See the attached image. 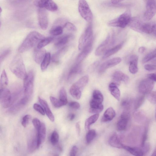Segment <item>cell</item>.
I'll return each instance as SVG.
<instances>
[{
  "instance_id": "cell-1",
  "label": "cell",
  "mask_w": 156,
  "mask_h": 156,
  "mask_svg": "<svg viewBox=\"0 0 156 156\" xmlns=\"http://www.w3.org/2000/svg\"><path fill=\"white\" fill-rule=\"evenodd\" d=\"M44 37L40 33L36 31L30 33L19 47L18 51L23 53L34 46Z\"/></svg>"
},
{
  "instance_id": "cell-2",
  "label": "cell",
  "mask_w": 156,
  "mask_h": 156,
  "mask_svg": "<svg viewBox=\"0 0 156 156\" xmlns=\"http://www.w3.org/2000/svg\"><path fill=\"white\" fill-rule=\"evenodd\" d=\"M11 71L18 78L23 80L27 73L22 58L19 55H16L9 65Z\"/></svg>"
},
{
  "instance_id": "cell-3",
  "label": "cell",
  "mask_w": 156,
  "mask_h": 156,
  "mask_svg": "<svg viewBox=\"0 0 156 156\" xmlns=\"http://www.w3.org/2000/svg\"><path fill=\"white\" fill-rule=\"evenodd\" d=\"M131 18L130 10L128 9L118 17L109 21L107 25L109 26L124 28L128 25Z\"/></svg>"
},
{
  "instance_id": "cell-4",
  "label": "cell",
  "mask_w": 156,
  "mask_h": 156,
  "mask_svg": "<svg viewBox=\"0 0 156 156\" xmlns=\"http://www.w3.org/2000/svg\"><path fill=\"white\" fill-rule=\"evenodd\" d=\"M89 77L87 75L83 76L72 85L70 89L71 95L76 99H79L81 95L82 91L87 83Z\"/></svg>"
},
{
  "instance_id": "cell-5",
  "label": "cell",
  "mask_w": 156,
  "mask_h": 156,
  "mask_svg": "<svg viewBox=\"0 0 156 156\" xmlns=\"http://www.w3.org/2000/svg\"><path fill=\"white\" fill-rule=\"evenodd\" d=\"M78 8L81 16L87 22H91L93 20V15L86 0H79Z\"/></svg>"
},
{
  "instance_id": "cell-6",
  "label": "cell",
  "mask_w": 156,
  "mask_h": 156,
  "mask_svg": "<svg viewBox=\"0 0 156 156\" xmlns=\"http://www.w3.org/2000/svg\"><path fill=\"white\" fill-rule=\"evenodd\" d=\"M93 27L90 22L88 24L79 39L78 48L79 50H82L87 44L93 40Z\"/></svg>"
},
{
  "instance_id": "cell-7",
  "label": "cell",
  "mask_w": 156,
  "mask_h": 156,
  "mask_svg": "<svg viewBox=\"0 0 156 156\" xmlns=\"http://www.w3.org/2000/svg\"><path fill=\"white\" fill-rule=\"evenodd\" d=\"M34 74L32 71L28 73L23 79L24 93L25 96L29 98L32 95L33 90Z\"/></svg>"
},
{
  "instance_id": "cell-8",
  "label": "cell",
  "mask_w": 156,
  "mask_h": 156,
  "mask_svg": "<svg viewBox=\"0 0 156 156\" xmlns=\"http://www.w3.org/2000/svg\"><path fill=\"white\" fill-rule=\"evenodd\" d=\"M146 9L143 15L145 21H149L155 15L156 12V0H145Z\"/></svg>"
},
{
  "instance_id": "cell-9",
  "label": "cell",
  "mask_w": 156,
  "mask_h": 156,
  "mask_svg": "<svg viewBox=\"0 0 156 156\" xmlns=\"http://www.w3.org/2000/svg\"><path fill=\"white\" fill-rule=\"evenodd\" d=\"M34 4L39 8L44 9L51 12L57 10L58 7L52 0H35Z\"/></svg>"
},
{
  "instance_id": "cell-10",
  "label": "cell",
  "mask_w": 156,
  "mask_h": 156,
  "mask_svg": "<svg viewBox=\"0 0 156 156\" xmlns=\"http://www.w3.org/2000/svg\"><path fill=\"white\" fill-rule=\"evenodd\" d=\"M13 102L10 90L8 89L3 88L0 90V103L3 107L6 108L12 105Z\"/></svg>"
},
{
  "instance_id": "cell-11",
  "label": "cell",
  "mask_w": 156,
  "mask_h": 156,
  "mask_svg": "<svg viewBox=\"0 0 156 156\" xmlns=\"http://www.w3.org/2000/svg\"><path fill=\"white\" fill-rule=\"evenodd\" d=\"M113 35L109 34L106 39L98 47L95 51L96 56H99L104 54L113 42Z\"/></svg>"
},
{
  "instance_id": "cell-12",
  "label": "cell",
  "mask_w": 156,
  "mask_h": 156,
  "mask_svg": "<svg viewBox=\"0 0 156 156\" xmlns=\"http://www.w3.org/2000/svg\"><path fill=\"white\" fill-rule=\"evenodd\" d=\"M155 82L148 78L142 80L139 86V92L142 94L145 95L150 93L152 90Z\"/></svg>"
},
{
  "instance_id": "cell-13",
  "label": "cell",
  "mask_w": 156,
  "mask_h": 156,
  "mask_svg": "<svg viewBox=\"0 0 156 156\" xmlns=\"http://www.w3.org/2000/svg\"><path fill=\"white\" fill-rule=\"evenodd\" d=\"M66 22L62 19L60 18L56 20L50 30V34L54 36L61 34L62 33L65 24Z\"/></svg>"
},
{
  "instance_id": "cell-14",
  "label": "cell",
  "mask_w": 156,
  "mask_h": 156,
  "mask_svg": "<svg viewBox=\"0 0 156 156\" xmlns=\"http://www.w3.org/2000/svg\"><path fill=\"white\" fill-rule=\"evenodd\" d=\"M38 20L39 25L43 30H46L48 25V14L46 9L39 8L38 10Z\"/></svg>"
},
{
  "instance_id": "cell-15",
  "label": "cell",
  "mask_w": 156,
  "mask_h": 156,
  "mask_svg": "<svg viewBox=\"0 0 156 156\" xmlns=\"http://www.w3.org/2000/svg\"><path fill=\"white\" fill-rule=\"evenodd\" d=\"M129 117L128 112L125 111L122 113L117 124L116 128L118 131H122L126 129Z\"/></svg>"
},
{
  "instance_id": "cell-16",
  "label": "cell",
  "mask_w": 156,
  "mask_h": 156,
  "mask_svg": "<svg viewBox=\"0 0 156 156\" xmlns=\"http://www.w3.org/2000/svg\"><path fill=\"white\" fill-rule=\"evenodd\" d=\"M139 31L150 34H156V24L153 22L144 23L142 21L139 28Z\"/></svg>"
},
{
  "instance_id": "cell-17",
  "label": "cell",
  "mask_w": 156,
  "mask_h": 156,
  "mask_svg": "<svg viewBox=\"0 0 156 156\" xmlns=\"http://www.w3.org/2000/svg\"><path fill=\"white\" fill-rule=\"evenodd\" d=\"M121 59L119 57L114 58L103 63L99 69L100 73H102L107 69L112 67L119 63Z\"/></svg>"
},
{
  "instance_id": "cell-18",
  "label": "cell",
  "mask_w": 156,
  "mask_h": 156,
  "mask_svg": "<svg viewBox=\"0 0 156 156\" xmlns=\"http://www.w3.org/2000/svg\"><path fill=\"white\" fill-rule=\"evenodd\" d=\"M92 40L90 41L82 49V51L77 57L76 62L81 63L91 52L92 48Z\"/></svg>"
},
{
  "instance_id": "cell-19",
  "label": "cell",
  "mask_w": 156,
  "mask_h": 156,
  "mask_svg": "<svg viewBox=\"0 0 156 156\" xmlns=\"http://www.w3.org/2000/svg\"><path fill=\"white\" fill-rule=\"evenodd\" d=\"M38 148L37 132H34L28 141L27 150L29 153H32Z\"/></svg>"
},
{
  "instance_id": "cell-20",
  "label": "cell",
  "mask_w": 156,
  "mask_h": 156,
  "mask_svg": "<svg viewBox=\"0 0 156 156\" xmlns=\"http://www.w3.org/2000/svg\"><path fill=\"white\" fill-rule=\"evenodd\" d=\"M90 107L89 111L91 113H99L101 112L104 108L102 103L92 99L90 101Z\"/></svg>"
},
{
  "instance_id": "cell-21",
  "label": "cell",
  "mask_w": 156,
  "mask_h": 156,
  "mask_svg": "<svg viewBox=\"0 0 156 156\" xmlns=\"http://www.w3.org/2000/svg\"><path fill=\"white\" fill-rule=\"evenodd\" d=\"M108 143L112 147L118 148H123L124 145L122 143L119 137L115 133L110 137Z\"/></svg>"
},
{
  "instance_id": "cell-22",
  "label": "cell",
  "mask_w": 156,
  "mask_h": 156,
  "mask_svg": "<svg viewBox=\"0 0 156 156\" xmlns=\"http://www.w3.org/2000/svg\"><path fill=\"white\" fill-rule=\"evenodd\" d=\"M129 60V70L131 73L136 74L138 71V57L137 55H133L130 57Z\"/></svg>"
},
{
  "instance_id": "cell-23",
  "label": "cell",
  "mask_w": 156,
  "mask_h": 156,
  "mask_svg": "<svg viewBox=\"0 0 156 156\" xmlns=\"http://www.w3.org/2000/svg\"><path fill=\"white\" fill-rule=\"evenodd\" d=\"M46 50L42 48L35 49L34 52V58L35 62L38 64L41 63L46 54Z\"/></svg>"
},
{
  "instance_id": "cell-24",
  "label": "cell",
  "mask_w": 156,
  "mask_h": 156,
  "mask_svg": "<svg viewBox=\"0 0 156 156\" xmlns=\"http://www.w3.org/2000/svg\"><path fill=\"white\" fill-rule=\"evenodd\" d=\"M37 145L38 148L44 141L46 133V129L44 123H41L40 128L37 131Z\"/></svg>"
},
{
  "instance_id": "cell-25",
  "label": "cell",
  "mask_w": 156,
  "mask_h": 156,
  "mask_svg": "<svg viewBox=\"0 0 156 156\" xmlns=\"http://www.w3.org/2000/svg\"><path fill=\"white\" fill-rule=\"evenodd\" d=\"M38 100L43 107L45 113L49 119L51 121H54V117L52 113L47 102L40 97H38Z\"/></svg>"
},
{
  "instance_id": "cell-26",
  "label": "cell",
  "mask_w": 156,
  "mask_h": 156,
  "mask_svg": "<svg viewBox=\"0 0 156 156\" xmlns=\"http://www.w3.org/2000/svg\"><path fill=\"white\" fill-rule=\"evenodd\" d=\"M116 113L112 107L108 108L104 113L101 119L103 122H106L112 120L115 117Z\"/></svg>"
},
{
  "instance_id": "cell-27",
  "label": "cell",
  "mask_w": 156,
  "mask_h": 156,
  "mask_svg": "<svg viewBox=\"0 0 156 156\" xmlns=\"http://www.w3.org/2000/svg\"><path fill=\"white\" fill-rule=\"evenodd\" d=\"M113 79L117 82L121 81L127 83L129 81V77L128 75L120 71H116L112 76Z\"/></svg>"
},
{
  "instance_id": "cell-28",
  "label": "cell",
  "mask_w": 156,
  "mask_h": 156,
  "mask_svg": "<svg viewBox=\"0 0 156 156\" xmlns=\"http://www.w3.org/2000/svg\"><path fill=\"white\" fill-rule=\"evenodd\" d=\"M108 89L111 94L118 101L120 99V91L115 83L112 82L109 85Z\"/></svg>"
},
{
  "instance_id": "cell-29",
  "label": "cell",
  "mask_w": 156,
  "mask_h": 156,
  "mask_svg": "<svg viewBox=\"0 0 156 156\" xmlns=\"http://www.w3.org/2000/svg\"><path fill=\"white\" fill-rule=\"evenodd\" d=\"M80 63L76 62L71 68L69 71L68 76V80L72 79L77 74L81 71Z\"/></svg>"
},
{
  "instance_id": "cell-30",
  "label": "cell",
  "mask_w": 156,
  "mask_h": 156,
  "mask_svg": "<svg viewBox=\"0 0 156 156\" xmlns=\"http://www.w3.org/2000/svg\"><path fill=\"white\" fill-rule=\"evenodd\" d=\"M123 148L134 155L141 156L144 155V154L142 148L131 147L124 145Z\"/></svg>"
},
{
  "instance_id": "cell-31",
  "label": "cell",
  "mask_w": 156,
  "mask_h": 156,
  "mask_svg": "<svg viewBox=\"0 0 156 156\" xmlns=\"http://www.w3.org/2000/svg\"><path fill=\"white\" fill-rule=\"evenodd\" d=\"M72 37L70 34H65L58 37L55 43V45L56 47H59L66 44L69 41Z\"/></svg>"
},
{
  "instance_id": "cell-32",
  "label": "cell",
  "mask_w": 156,
  "mask_h": 156,
  "mask_svg": "<svg viewBox=\"0 0 156 156\" xmlns=\"http://www.w3.org/2000/svg\"><path fill=\"white\" fill-rule=\"evenodd\" d=\"M123 44L122 42L112 48L108 50L104 54L102 57L103 59L107 58L117 52L122 48Z\"/></svg>"
},
{
  "instance_id": "cell-33",
  "label": "cell",
  "mask_w": 156,
  "mask_h": 156,
  "mask_svg": "<svg viewBox=\"0 0 156 156\" xmlns=\"http://www.w3.org/2000/svg\"><path fill=\"white\" fill-rule=\"evenodd\" d=\"M99 116V113L95 114L86 120L85 123V128L86 131H88L89 130L90 126L97 120Z\"/></svg>"
},
{
  "instance_id": "cell-34",
  "label": "cell",
  "mask_w": 156,
  "mask_h": 156,
  "mask_svg": "<svg viewBox=\"0 0 156 156\" xmlns=\"http://www.w3.org/2000/svg\"><path fill=\"white\" fill-rule=\"evenodd\" d=\"M67 48L68 47H64L55 53L52 56V61L55 62H58L61 57L66 52Z\"/></svg>"
},
{
  "instance_id": "cell-35",
  "label": "cell",
  "mask_w": 156,
  "mask_h": 156,
  "mask_svg": "<svg viewBox=\"0 0 156 156\" xmlns=\"http://www.w3.org/2000/svg\"><path fill=\"white\" fill-rule=\"evenodd\" d=\"M51 58L50 53L49 52L46 53L41 63V69L42 71H44L48 67L50 63Z\"/></svg>"
},
{
  "instance_id": "cell-36",
  "label": "cell",
  "mask_w": 156,
  "mask_h": 156,
  "mask_svg": "<svg viewBox=\"0 0 156 156\" xmlns=\"http://www.w3.org/2000/svg\"><path fill=\"white\" fill-rule=\"evenodd\" d=\"M9 80L8 77L5 69L2 72L0 80V85L1 87H4L7 85Z\"/></svg>"
},
{
  "instance_id": "cell-37",
  "label": "cell",
  "mask_w": 156,
  "mask_h": 156,
  "mask_svg": "<svg viewBox=\"0 0 156 156\" xmlns=\"http://www.w3.org/2000/svg\"><path fill=\"white\" fill-rule=\"evenodd\" d=\"M53 40V38L51 37L44 38L41 40L37 44V48L41 49L44 47Z\"/></svg>"
},
{
  "instance_id": "cell-38",
  "label": "cell",
  "mask_w": 156,
  "mask_h": 156,
  "mask_svg": "<svg viewBox=\"0 0 156 156\" xmlns=\"http://www.w3.org/2000/svg\"><path fill=\"white\" fill-rule=\"evenodd\" d=\"M96 136L95 130L94 129L89 130L86 137V141L87 144H90L95 138Z\"/></svg>"
},
{
  "instance_id": "cell-39",
  "label": "cell",
  "mask_w": 156,
  "mask_h": 156,
  "mask_svg": "<svg viewBox=\"0 0 156 156\" xmlns=\"http://www.w3.org/2000/svg\"><path fill=\"white\" fill-rule=\"evenodd\" d=\"M92 99L102 103L104 100V97L100 91L96 90L93 92Z\"/></svg>"
},
{
  "instance_id": "cell-40",
  "label": "cell",
  "mask_w": 156,
  "mask_h": 156,
  "mask_svg": "<svg viewBox=\"0 0 156 156\" xmlns=\"http://www.w3.org/2000/svg\"><path fill=\"white\" fill-rule=\"evenodd\" d=\"M50 99L52 104L55 108H59L66 105L65 103L53 96H51L50 97Z\"/></svg>"
},
{
  "instance_id": "cell-41",
  "label": "cell",
  "mask_w": 156,
  "mask_h": 156,
  "mask_svg": "<svg viewBox=\"0 0 156 156\" xmlns=\"http://www.w3.org/2000/svg\"><path fill=\"white\" fill-rule=\"evenodd\" d=\"M60 101L66 104L67 103V98L66 91L63 87L60 89L59 92V99Z\"/></svg>"
},
{
  "instance_id": "cell-42",
  "label": "cell",
  "mask_w": 156,
  "mask_h": 156,
  "mask_svg": "<svg viewBox=\"0 0 156 156\" xmlns=\"http://www.w3.org/2000/svg\"><path fill=\"white\" fill-rule=\"evenodd\" d=\"M145 95L142 94L138 97L136 100L134 104V108L138 109L143 104L145 100Z\"/></svg>"
},
{
  "instance_id": "cell-43",
  "label": "cell",
  "mask_w": 156,
  "mask_h": 156,
  "mask_svg": "<svg viewBox=\"0 0 156 156\" xmlns=\"http://www.w3.org/2000/svg\"><path fill=\"white\" fill-rule=\"evenodd\" d=\"M156 50H154L153 51L147 54L143 59L142 62L144 63L147 62L156 57Z\"/></svg>"
},
{
  "instance_id": "cell-44",
  "label": "cell",
  "mask_w": 156,
  "mask_h": 156,
  "mask_svg": "<svg viewBox=\"0 0 156 156\" xmlns=\"http://www.w3.org/2000/svg\"><path fill=\"white\" fill-rule=\"evenodd\" d=\"M59 136L58 134L55 130L53 131L51 137V141L52 144L55 145L57 144L59 141Z\"/></svg>"
},
{
  "instance_id": "cell-45",
  "label": "cell",
  "mask_w": 156,
  "mask_h": 156,
  "mask_svg": "<svg viewBox=\"0 0 156 156\" xmlns=\"http://www.w3.org/2000/svg\"><path fill=\"white\" fill-rule=\"evenodd\" d=\"M148 100L153 104H156V92L155 91H151L148 94L147 97Z\"/></svg>"
},
{
  "instance_id": "cell-46",
  "label": "cell",
  "mask_w": 156,
  "mask_h": 156,
  "mask_svg": "<svg viewBox=\"0 0 156 156\" xmlns=\"http://www.w3.org/2000/svg\"><path fill=\"white\" fill-rule=\"evenodd\" d=\"M64 28H65L68 30L71 31H76L77 29L76 27L72 23L67 22L65 24Z\"/></svg>"
},
{
  "instance_id": "cell-47",
  "label": "cell",
  "mask_w": 156,
  "mask_h": 156,
  "mask_svg": "<svg viewBox=\"0 0 156 156\" xmlns=\"http://www.w3.org/2000/svg\"><path fill=\"white\" fill-rule=\"evenodd\" d=\"M33 108L36 111L39 112L42 115H44L45 112L42 106L39 105L35 103L33 105Z\"/></svg>"
},
{
  "instance_id": "cell-48",
  "label": "cell",
  "mask_w": 156,
  "mask_h": 156,
  "mask_svg": "<svg viewBox=\"0 0 156 156\" xmlns=\"http://www.w3.org/2000/svg\"><path fill=\"white\" fill-rule=\"evenodd\" d=\"M31 119V116L29 115H26L23 118L21 124L24 127H26L28 125Z\"/></svg>"
},
{
  "instance_id": "cell-49",
  "label": "cell",
  "mask_w": 156,
  "mask_h": 156,
  "mask_svg": "<svg viewBox=\"0 0 156 156\" xmlns=\"http://www.w3.org/2000/svg\"><path fill=\"white\" fill-rule=\"evenodd\" d=\"M10 52V50L7 49L3 52L0 55V64L3 60L9 55Z\"/></svg>"
},
{
  "instance_id": "cell-50",
  "label": "cell",
  "mask_w": 156,
  "mask_h": 156,
  "mask_svg": "<svg viewBox=\"0 0 156 156\" xmlns=\"http://www.w3.org/2000/svg\"><path fill=\"white\" fill-rule=\"evenodd\" d=\"M33 124L36 131H37L40 127L41 123L40 121L37 118L34 119L32 121Z\"/></svg>"
},
{
  "instance_id": "cell-51",
  "label": "cell",
  "mask_w": 156,
  "mask_h": 156,
  "mask_svg": "<svg viewBox=\"0 0 156 156\" xmlns=\"http://www.w3.org/2000/svg\"><path fill=\"white\" fill-rule=\"evenodd\" d=\"M69 106L74 109H79L80 107V104L76 101H71L69 103Z\"/></svg>"
},
{
  "instance_id": "cell-52",
  "label": "cell",
  "mask_w": 156,
  "mask_h": 156,
  "mask_svg": "<svg viewBox=\"0 0 156 156\" xmlns=\"http://www.w3.org/2000/svg\"><path fill=\"white\" fill-rule=\"evenodd\" d=\"M78 151V148L75 145L73 146L69 153V155L70 156H74L76 155Z\"/></svg>"
},
{
  "instance_id": "cell-53",
  "label": "cell",
  "mask_w": 156,
  "mask_h": 156,
  "mask_svg": "<svg viewBox=\"0 0 156 156\" xmlns=\"http://www.w3.org/2000/svg\"><path fill=\"white\" fill-rule=\"evenodd\" d=\"M144 69L149 71H152L155 70L156 66L155 65L152 64H146L144 66Z\"/></svg>"
},
{
  "instance_id": "cell-54",
  "label": "cell",
  "mask_w": 156,
  "mask_h": 156,
  "mask_svg": "<svg viewBox=\"0 0 156 156\" xmlns=\"http://www.w3.org/2000/svg\"><path fill=\"white\" fill-rule=\"evenodd\" d=\"M147 138V130L146 129L145 130V132L143 134L141 144V147H142L145 144Z\"/></svg>"
},
{
  "instance_id": "cell-55",
  "label": "cell",
  "mask_w": 156,
  "mask_h": 156,
  "mask_svg": "<svg viewBox=\"0 0 156 156\" xmlns=\"http://www.w3.org/2000/svg\"><path fill=\"white\" fill-rule=\"evenodd\" d=\"M147 77L155 82L156 81V74L155 73H151L148 74Z\"/></svg>"
},
{
  "instance_id": "cell-56",
  "label": "cell",
  "mask_w": 156,
  "mask_h": 156,
  "mask_svg": "<svg viewBox=\"0 0 156 156\" xmlns=\"http://www.w3.org/2000/svg\"><path fill=\"white\" fill-rule=\"evenodd\" d=\"M129 101L128 100H124L122 102V105L123 106L125 107L126 108H127V107H128L129 105Z\"/></svg>"
},
{
  "instance_id": "cell-57",
  "label": "cell",
  "mask_w": 156,
  "mask_h": 156,
  "mask_svg": "<svg viewBox=\"0 0 156 156\" xmlns=\"http://www.w3.org/2000/svg\"><path fill=\"white\" fill-rule=\"evenodd\" d=\"M76 128L77 134L79 135L80 132V122H79L76 123Z\"/></svg>"
},
{
  "instance_id": "cell-58",
  "label": "cell",
  "mask_w": 156,
  "mask_h": 156,
  "mask_svg": "<svg viewBox=\"0 0 156 156\" xmlns=\"http://www.w3.org/2000/svg\"><path fill=\"white\" fill-rule=\"evenodd\" d=\"M75 117V115L73 113H70L68 115V118L70 121L73 120Z\"/></svg>"
},
{
  "instance_id": "cell-59",
  "label": "cell",
  "mask_w": 156,
  "mask_h": 156,
  "mask_svg": "<svg viewBox=\"0 0 156 156\" xmlns=\"http://www.w3.org/2000/svg\"><path fill=\"white\" fill-rule=\"evenodd\" d=\"M146 48L144 47H141L139 48L138 51L140 53H143L145 51Z\"/></svg>"
},
{
  "instance_id": "cell-60",
  "label": "cell",
  "mask_w": 156,
  "mask_h": 156,
  "mask_svg": "<svg viewBox=\"0 0 156 156\" xmlns=\"http://www.w3.org/2000/svg\"><path fill=\"white\" fill-rule=\"evenodd\" d=\"M124 0H111L112 3L113 4H117Z\"/></svg>"
},
{
  "instance_id": "cell-61",
  "label": "cell",
  "mask_w": 156,
  "mask_h": 156,
  "mask_svg": "<svg viewBox=\"0 0 156 156\" xmlns=\"http://www.w3.org/2000/svg\"><path fill=\"white\" fill-rule=\"evenodd\" d=\"M155 154H156V150L155 149V150L154 151L152 155H154H154H155Z\"/></svg>"
},
{
  "instance_id": "cell-62",
  "label": "cell",
  "mask_w": 156,
  "mask_h": 156,
  "mask_svg": "<svg viewBox=\"0 0 156 156\" xmlns=\"http://www.w3.org/2000/svg\"><path fill=\"white\" fill-rule=\"evenodd\" d=\"M2 8H1V7H0V13L1 12H2Z\"/></svg>"
},
{
  "instance_id": "cell-63",
  "label": "cell",
  "mask_w": 156,
  "mask_h": 156,
  "mask_svg": "<svg viewBox=\"0 0 156 156\" xmlns=\"http://www.w3.org/2000/svg\"><path fill=\"white\" fill-rule=\"evenodd\" d=\"M0 25H1V24H0Z\"/></svg>"
},
{
  "instance_id": "cell-64",
  "label": "cell",
  "mask_w": 156,
  "mask_h": 156,
  "mask_svg": "<svg viewBox=\"0 0 156 156\" xmlns=\"http://www.w3.org/2000/svg\"></svg>"
}]
</instances>
